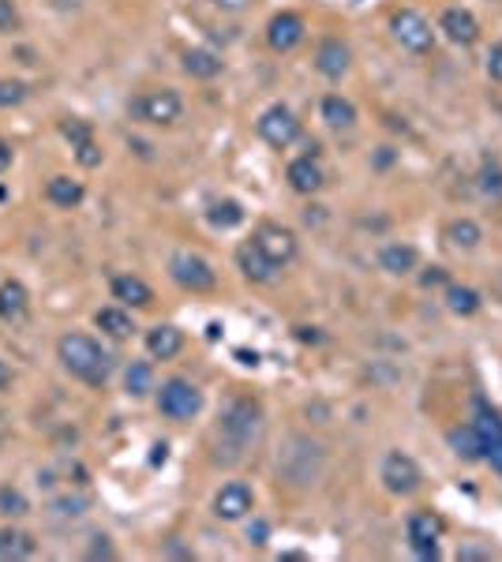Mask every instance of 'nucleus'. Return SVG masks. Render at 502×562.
<instances>
[{
  "mask_svg": "<svg viewBox=\"0 0 502 562\" xmlns=\"http://www.w3.org/2000/svg\"><path fill=\"white\" fill-rule=\"evenodd\" d=\"M113 296H116L120 304H132V307H146V304L154 300L150 286H146L143 277H136V274H120V277H113Z\"/></svg>",
  "mask_w": 502,
  "mask_h": 562,
  "instance_id": "20",
  "label": "nucleus"
},
{
  "mask_svg": "<svg viewBox=\"0 0 502 562\" xmlns=\"http://www.w3.org/2000/svg\"><path fill=\"white\" fill-rule=\"evenodd\" d=\"M477 431L484 443V457L491 461V468L502 473V416L495 409H487V401L477 397Z\"/></svg>",
  "mask_w": 502,
  "mask_h": 562,
  "instance_id": "11",
  "label": "nucleus"
},
{
  "mask_svg": "<svg viewBox=\"0 0 502 562\" xmlns=\"http://www.w3.org/2000/svg\"><path fill=\"white\" fill-rule=\"evenodd\" d=\"M166 457H169V447H166V443H158V447H154V457H150V461H154V465H162Z\"/></svg>",
  "mask_w": 502,
  "mask_h": 562,
  "instance_id": "44",
  "label": "nucleus"
},
{
  "mask_svg": "<svg viewBox=\"0 0 502 562\" xmlns=\"http://www.w3.org/2000/svg\"><path fill=\"white\" fill-rule=\"evenodd\" d=\"M247 540H251V544H266V525H263V521L251 525V528H247Z\"/></svg>",
  "mask_w": 502,
  "mask_h": 562,
  "instance_id": "39",
  "label": "nucleus"
},
{
  "mask_svg": "<svg viewBox=\"0 0 502 562\" xmlns=\"http://www.w3.org/2000/svg\"><path fill=\"white\" fill-rule=\"evenodd\" d=\"M323 120L330 128H353L356 124V109L349 98H341V94H326L323 98Z\"/></svg>",
  "mask_w": 502,
  "mask_h": 562,
  "instance_id": "25",
  "label": "nucleus"
},
{
  "mask_svg": "<svg viewBox=\"0 0 502 562\" xmlns=\"http://www.w3.org/2000/svg\"><path fill=\"white\" fill-rule=\"evenodd\" d=\"M90 558H113V547L105 544V537H102V544H94V547H90Z\"/></svg>",
  "mask_w": 502,
  "mask_h": 562,
  "instance_id": "40",
  "label": "nucleus"
},
{
  "mask_svg": "<svg viewBox=\"0 0 502 562\" xmlns=\"http://www.w3.org/2000/svg\"><path fill=\"white\" fill-rule=\"evenodd\" d=\"M180 349H184V334L176 326H154L146 334V353L154 360H173Z\"/></svg>",
  "mask_w": 502,
  "mask_h": 562,
  "instance_id": "19",
  "label": "nucleus"
},
{
  "mask_svg": "<svg viewBox=\"0 0 502 562\" xmlns=\"http://www.w3.org/2000/svg\"><path fill=\"white\" fill-rule=\"evenodd\" d=\"M316 68L326 79H341L345 72H349V45H345L341 38H326L316 53Z\"/></svg>",
  "mask_w": 502,
  "mask_h": 562,
  "instance_id": "18",
  "label": "nucleus"
},
{
  "mask_svg": "<svg viewBox=\"0 0 502 562\" xmlns=\"http://www.w3.org/2000/svg\"><path fill=\"white\" fill-rule=\"evenodd\" d=\"M390 30H394V38H397L405 49H409V53H427V49L435 45L431 23H427L420 12H413V8H401V12H394Z\"/></svg>",
  "mask_w": 502,
  "mask_h": 562,
  "instance_id": "7",
  "label": "nucleus"
},
{
  "mask_svg": "<svg viewBox=\"0 0 502 562\" xmlns=\"http://www.w3.org/2000/svg\"><path fill=\"white\" fill-rule=\"evenodd\" d=\"M259 135H263L270 146L286 150V146L296 143V135H300V120L293 116L289 105H270V109L259 116Z\"/></svg>",
  "mask_w": 502,
  "mask_h": 562,
  "instance_id": "8",
  "label": "nucleus"
},
{
  "mask_svg": "<svg viewBox=\"0 0 502 562\" xmlns=\"http://www.w3.org/2000/svg\"><path fill=\"white\" fill-rule=\"evenodd\" d=\"M124 383H128V390L139 397V394H146L150 386H154V371H150V364H132L128 367V379H124Z\"/></svg>",
  "mask_w": 502,
  "mask_h": 562,
  "instance_id": "34",
  "label": "nucleus"
},
{
  "mask_svg": "<svg viewBox=\"0 0 502 562\" xmlns=\"http://www.w3.org/2000/svg\"><path fill=\"white\" fill-rule=\"evenodd\" d=\"M236 259H240V270H244L251 281H274V274H277V266L259 252L256 244H244Z\"/></svg>",
  "mask_w": 502,
  "mask_h": 562,
  "instance_id": "23",
  "label": "nucleus"
},
{
  "mask_svg": "<svg viewBox=\"0 0 502 562\" xmlns=\"http://www.w3.org/2000/svg\"><path fill=\"white\" fill-rule=\"evenodd\" d=\"M45 199H49L53 206H65V210H72V206H79V203H83V184H79V180H72V176H53V180L45 184Z\"/></svg>",
  "mask_w": 502,
  "mask_h": 562,
  "instance_id": "21",
  "label": "nucleus"
},
{
  "mask_svg": "<svg viewBox=\"0 0 502 562\" xmlns=\"http://www.w3.org/2000/svg\"><path fill=\"white\" fill-rule=\"evenodd\" d=\"M12 166V146L8 143H0V173H5Z\"/></svg>",
  "mask_w": 502,
  "mask_h": 562,
  "instance_id": "41",
  "label": "nucleus"
},
{
  "mask_svg": "<svg viewBox=\"0 0 502 562\" xmlns=\"http://www.w3.org/2000/svg\"><path fill=\"white\" fill-rule=\"evenodd\" d=\"M266 42H270V49H277V53H289L293 45L304 42V19H300L296 12L274 15L270 26H266Z\"/></svg>",
  "mask_w": 502,
  "mask_h": 562,
  "instance_id": "14",
  "label": "nucleus"
},
{
  "mask_svg": "<svg viewBox=\"0 0 502 562\" xmlns=\"http://www.w3.org/2000/svg\"><path fill=\"white\" fill-rule=\"evenodd\" d=\"M379 266L387 274H409L417 270V247L413 244H387L379 252Z\"/></svg>",
  "mask_w": 502,
  "mask_h": 562,
  "instance_id": "22",
  "label": "nucleus"
},
{
  "mask_svg": "<svg viewBox=\"0 0 502 562\" xmlns=\"http://www.w3.org/2000/svg\"><path fill=\"white\" fill-rule=\"evenodd\" d=\"M184 72L196 75V79H214L222 72V60H217L210 49H187L184 53Z\"/></svg>",
  "mask_w": 502,
  "mask_h": 562,
  "instance_id": "27",
  "label": "nucleus"
},
{
  "mask_svg": "<svg viewBox=\"0 0 502 562\" xmlns=\"http://www.w3.org/2000/svg\"><path fill=\"white\" fill-rule=\"evenodd\" d=\"M26 316H30V293L19 281H5V286H0V319L19 326V323H26Z\"/></svg>",
  "mask_w": 502,
  "mask_h": 562,
  "instance_id": "17",
  "label": "nucleus"
},
{
  "mask_svg": "<svg viewBox=\"0 0 502 562\" xmlns=\"http://www.w3.org/2000/svg\"><path fill=\"white\" fill-rule=\"evenodd\" d=\"M23 98H26V86L19 79H0V109L19 105Z\"/></svg>",
  "mask_w": 502,
  "mask_h": 562,
  "instance_id": "36",
  "label": "nucleus"
},
{
  "mask_svg": "<svg viewBox=\"0 0 502 562\" xmlns=\"http://www.w3.org/2000/svg\"><path fill=\"white\" fill-rule=\"evenodd\" d=\"M214 5H222V8H229V12H240V8L251 5V0H214Z\"/></svg>",
  "mask_w": 502,
  "mask_h": 562,
  "instance_id": "42",
  "label": "nucleus"
},
{
  "mask_svg": "<svg viewBox=\"0 0 502 562\" xmlns=\"http://www.w3.org/2000/svg\"><path fill=\"white\" fill-rule=\"evenodd\" d=\"M35 555V540L23 528H0V558L15 562V558H30Z\"/></svg>",
  "mask_w": 502,
  "mask_h": 562,
  "instance_id": "24",
  "label": "nucleus"
},
{
  "mask_svg": "<svg viewBox=\"0 0 502 562\" xmlns=\"http://www.w3.org/2000/svg\"><path fill=\"white\" fill-rule=\"evenodd\" d=\"M405 528H409V544L420 558H438L435 540H438V533H443V521H438L435 514H413Z\"/></svg>",
  "mask_w": 502,
  "mask_h": 562,
  "instance_id": "12",
  "label": "nucleus"
},
{
  "mask_svg": "<svg viewBox=\"0 0 502 562\" xmlns=\"http://www.w3.org/2000/svg\"><path fill=\"white\" fill-rule=\"evenodd\" d=\"M420 465L409 457V454H401V450H394V454H387V461H383V484L394 491V495H413L417 487H420Z\"/></svg>",
  "mask_w": 502,
  "mask_h": 562,
  "instance_id": "10",
  "label": "nucleus"
},
{
  "mask_svg": "<svg viewBox=\"0 0 502 562\" xmlns=\"http://www.w3.org/2000/svg\"><path fill=\"white\" fill-rule=\"evenodd\" d=\"M447 244L454 247V252H473V247L480 244V226L468 222V217H457V222L447 226Z\"/></svg>",
  "mask_w": 502,
  "mask_h": 562,
  "instance_id": "28",
  "label": "nucleus"
},
{
  "mask_svg": "<svg viewBox=\"0 0 502 562\" xmlns=\"http://www.w3.org/2000/svg\"><path fill=\"white\" fill-rule=\"evenodd\" d=\"M447 300H450V311H457V316H473V311L480 307V296L473 289H465V286H450Z\"/></svg>",
  "mask_w": 502,
  "mask_h": 562,
  "instance_id": "31",
  "label": "nucleus"
},
{
  "mask_svg": "<svg viewBox=\"0 0 502 562\" xmlns=\"http://www.w3.org/2000/svg\"><path fill=\"white\" fill-rule=\"evenodd\" d=\"M56 356H60V364L75 375V379H83L90 386H102L109 379V371H113L109 353L94 337H86V334H65L56 341Z\"/></svg>",
  "mask_w": 502,
  "mask_h": 562,
  "instance_id": "2",
  "label": "nucleus"
},
{
  "mask_svg": "<svg viewBox=\"0 0 502 562\" xmlns=\"http://www.w3.org/2000/svg\"><path fill=\"white\" fill-rule=\"evenodd\" d=\"M158 409H162V416H169V420H192V416H199V409H203V394L187 383V379H169L166 386H162V394H158Z\"/></svg>",
  "mask_w": 502,
  "mask_h": 562,
  "instance_id": "5",
  "label": "nucleus"
},
{
  "mask_svg": "<svg viewBox=\"0 0 502 562\" xmlns=\"http://www.w3.org/2000/svg\"><path fill=\"white\" fill-rule=\"evenodd\" d=\"M487 75L502 83V42H498V45H491V53H487Z\"/></svg>",
  "mask_w": 502,
  "mask_h": 562,
  "instance_id": "37",
  "label": "nucleus"
},
{
  "mask_svg": "<svg viewBox=\"0 0 502 562\" xmlns=\"http://www.w3.org/2000/svg\"><path fill=\"white\" fill-rule=\"evenodd\" d=\"M8 383H12V371H8V364H5V360H0V394L8 390Z\"/></svg>",
  "mask_w": 502,
  "mask_h": 562,
  "instance_id": "43",
  "label": "nucleus"
},
{
  "mask_svg": "<svg viewBox=\"0 0 502 562\" xmlns=\"http://www.w3.org/2000/svg\"><path fill=\"white\" fill-rule=\"evenodd\" d=\"M450 447H454V454H457V457H465V461H477V457H484V443H480V431H477V424H468V427H454V431H450Z\"/></svg>",
  "mask_w": 502,
  "mask_h": 562,
  "instance_id": "26",
  "label": "nucleus"
},
{
  "mask_svg": "<svg viewBox=\"0 0 502 562\" xmlns=\"http://www.w3.org/2000/svg\"><path fill=\"white\" fill-rule=\"evenodd\" d=\"M438 30H443L454 45H473L480 38V23L468 8H447L443 19H438Z\"/></svg>",
  "mask_w": 502,
  "mask_h": 562,
  "instance_id": "13",
  "label": "nucleus"
},
{
  "mask_svg": "<svg viewBox=\"0 0 502 562\" xmlns=\"http://www.w3.org/2000/svg\"><path fill=\"white\" fill-rule=\"evenodd\" d=\"M184 113V102L176 90H143L139 98L132 102V116L143 124H176Z\"/></svg>",
  "mask_w": 502,
  "mask_h": 562,
  "instance_id": "4",
  "label": "nucleus"
},
{
  "mask_svg": "<svg viewBox=\"0 0 502 562\" xmlns=\"http://www.w3.org/2000/svg\"><path fill=\"white\" fill-rule=\"evenodd\" d=\"M286 176H289V187H293V192H300V196H316L319 187L326 184V176H323V166L316 162V154H304V158L289 162Z\"/></svg>",
  "mask_w": 502,
  "mask_h": 562,
  "instance_id": "15",
  "label": "nucleus"
},
{
  "mask_svg": "<svg viewBox=\"0 0 502 562\" xmlns=\"http://www.w3.org/2000/svg\"><path fill=\"white\" fill-rule=\"evenodd\" d=\"M60 132H65V139L72 143V150H83V146L94 143V132H90L86 120H65V124H60Z\"/></svg>",
  "mask_w": 502,
  "mask_h": 562,
  "instance_id": "32",
  "label": "nucleus"
},
{
  "mask_svg": "<svg viewBox=\"0 0 502 562\" xmlns=\"http://www.w3.org/2000/svg\"><path fill=\"white\" fill-rule=\"evenodd\" d=\"M259 431H263V409L251 397H236L226 405V413H222V424H217V450H229L226 461H236L244 450L256 447L259 439Z\"/></svg>",
  "mask_w": 502,
  "mask_h": 562,
  "instance_id": "1",
  "label": "nucleus"
},
{
  "mask_svg": "<svg viewBox=\"0 0 502 562\" xmlns=\"http://www.w3.org/2000/svg\"><path fill=\"white\" fill-rule=\"evenodd\" d=\"M480 187L487 196H502V166L498 162H484L480 169Z\"/></svg>",
  "mask_w": 502,
  "mask_h": 562,
  "instance_id": "35",
  "label": "nucleus"
},
{
  "mask_svg": "<svg viewBox=\"0 0 502 562\" xmlns=\"http://www.w3.org/2000/svg\"><path fill=\"white\" fill-rule=\"evenodd\" d=\"M15 8H12V0H0V30H12L15 26Z\"/></svg>",
  "mask_w": 502,
  "mask_h": 562,
  "instance_id": "38",
  "label": "nucleus"
},
{
  "mask_svg": "<svg viewBox=\"0 0 502 562\" xmlns=\"http://www.w3.org/2000/svg\"><path fill=\"white\" fill-rule=\"evenodd\" d=\"M251 510V487L247 484H226L214 495V514L222 521H240Z\"/></svg>",
  "mask_w": 502,
  "mask_h": 562,
  "instance_id": "16",
  "label": "nucleus"
},
{
  "mask_svg": "<svg viewBox=\"0 0 502 562\" xmlns=\"http://www.w3.org/2000/svg\"><path fill=\"white\" fill-rule=\"evenodd\" d=\"M251 244H256L277 270L296 259V236L289 229H281V226H259L256 236H251Z\"/></svg>",
  "mask_w": 502,
  "mask_h": 562,
  "instance_id": "9",
  "label": "nucleus"
},
{
  "mask_svg": "<svg viewBox=\"0 0 502 562\" xmlns=\"http://www.w3.org/2000/svg\"><path fill=\"white\" fill-rule=\"evenodd\" d=\"M323 465H326L323 447L304 439V435H293V439H286V447H281V454H277V473L286 477L289 484H296V487L316 484L319 473H323Z\"/></svg>",
  "mask_w": 502,
  "mask_h": 562,
  "instance_id": "3",
  "label": "nucleus"
},
{
  "mask_svg": "<svg viewBox=\"0 0 502 562\" xmlns=\"http://www.w3.org/2000/svg\"><path fill=\"white\" fill-rule=\"evenodd\" d=\"M169 274H173L176 286L192 289V293H210V289L217 286V274H214L210 263H206L203 256H196V252H176V256L169 259Z\"/></svg>",
  "mask_w": 502,
  "mask_h": 562,
  "instance_id": "6",
  "label": "nucleus"
},
{
  "mask_svg": "<svg viewBox=\"0 0 502 562\" xmlns=\"http://www.w3.org/2000/svg\"><path fill=\"white\" fill-rule=\"evenodd\" d=\"M94 323H98L109 337H128L136 326H132V316L128 311H120V307H102L98 316H94Z\"/></svg>",
  "mask_w": 502,
  "mask_h": 562,
  "instance_id": "30",
  "label": "nucleus"
},
{
  "mask_svg": "<svg viewBox=\"0 0 502 562\" xmlns=\"http://www.w3.org/2000/svg\"><path fill=\"white\" fill-rule=\"evenodd\" d=\"M30 507H26V498H23V491H15V487H0V514L5 517H23Z\"/></svg>",
  "mask_w": 502,
  "mask_h": 562,
  "instance_id": "33",
  "label": "nucleus"
},
{
  "mask_svg": "<svg viewBox=\"0 0 502 562\" xmlns=\"http://www.w3.org/2000/svg\"><path fill=\"white\" fill-rule=\"evenodd\" d=\"M206 222H210L214 229H236V226L244 222V210H240V203H233V199L210 203V210H206Z\"/></svg>",
  "mask_w": 502,
  "mask_h": 562,
  "instance_id": "29",
  "label": "nucleus"
}]
</instances>
